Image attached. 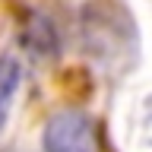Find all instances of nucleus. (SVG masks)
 <instances>
[{"instance_id": "nucleus-1", "label": "nucleus", "mask_w": 152, "mask_h": 152, "mask_svg": "<svg viewBox=\"0 0 152 152\" xmlns=\"http://www.w3.org/2000/svg\"><path fill=\"white\" fill-rule=\"evenodd\" d=\"M48 152H95V133L89 117L79 111H60L45 130Z\"/></svg>"}, {"instance_id": "nucleus-2", "label": "nucleus", "mask_w": 152, "mask_h": 152, "mask_svg": "<svg viewBox=\"0 0 152 152\" xmlns=\"http://www.w3.org/2000/svg\"><path fill=\"white\" fill-rule=\"evenodd\" d=\"M22 83V70L13 57H0V130L7 124V114L13 108V98H16V89Z\"/></svg>"}, {"instance_id": "nucleus-3", "label": "nucleus", "mask_w": 152, "mask_h": 152, "mask_svg": "<svg viewBox=\"0 0 152 152\" xmlns=\"http://www.w3.org/2000/svg\"><path fill=\"white\" fill-rule=\"evenodd\" d=\"M146 124H149V127H152V98H149V102H146Z\"/></svg>"}]
</instances>
